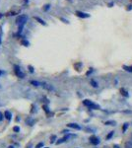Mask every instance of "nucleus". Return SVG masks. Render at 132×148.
I'll list each match as a JSON object with an SVG mask.
<instances>
[{
    "mask_svg": "<svg viewBox=\"0 0 132 148\" xmlns=\"http://www.w3.org/2000/svg\"><path fill=\"white\" fill-rule=\"evenodd\" d=\"M27 20H28V17H27L26 15H20L19 17H17L16 23H17V25L19 26V33L22 32V30H23V28H24V25L26 24Z\"/></svg>",
    "mask_w": 132,
    "mask_h": 148,
    "instance_id": "1",
    "label": "nucleus"
},
{
    "mask_svg": "<svg viewBox=\"0 0 132 148\" xmlns=\"http://www.w3.org/2000/svg\"><path fill=\"white\" fill-rule=\"evenodd\" d=\"M83 104L85 105L86 107H88V108H90V109H93V110H99V109H100V106L96 105L95 103H93V102L90 101V100H84V101H83Z\"/></svg>",
    "mask_w": 132,
    "mask_h": 148,
    "instance_id": "2",
    "label": "nucleus"
},
{
    "mask_svg": "<svg viewBox=\"0 0 132 148\" xmlns=\"http://www.w3.org/2000/svg\"><path fill=\"white\" fill-rule=\"evenodd\" d=\"M14 71H15V74H16L18 77H20V78H24V77H25V74H24V72L21 70L20 66L15 65L14 66Z\"/></svg>",
    "mask_w": 132,
    "mask_h": 148,
    "instance_id": "3",
    "label": "nucleus"
},
{
    "mask_svg": "<svg viewBox=\"0 0 132 148\" xmlns=\"http://www.w3.org/2000/svg\"><path fill=\"white\" fill-rule=\"evenodd\" d=\"M90 142L93 144V145H98L100 143V138L95 136V135H93V136L90 137Z\"/></svg>",
    "mask_w": 132,
    "mask_h": 148,
    "instance_id": "4",
    "label": "nucleus"
},
{
    "mask_svg": "<svg viewBox=\"0 0 132 148\" xmlns=\"http://www.w3.org/2000/svg\"><path fill=\"white\" fill-rule=\"evenodd\" d=\"M75 14L80 18H89L90 17V14L85 13V12H81V11H76Z\"/></svg>",
    "mask_w": 132,
    "mask_h": 148,
    "instance_id": "5",
    "label": "nucleus"
},
{
    "mask_svg": "<svg viewBox=\"0 0 132 148\" xmlns=\"http://www.w3.org/2000/svg\"><path fill=\"white\" fill-rule=\"evenodd\" d=\"M71 137H74V135L68 134V135H66L65 137H63V138H61V139H59V140L56 142V144H60V143H62V142H65L67 139H69V138H71Z\"/></svg>",
    "mask_w": 132,
    "mask_h": 148,
    "instance_id": "6",
    "label": "nucleus"
},
{
    "mask_svg": "<svg viewBox=\"0 0 132 148\" xmlns=\"http://www.w3.org/2000/svg\"><path fill=\"white\" fill-rule=\"evenodd\" d=\"M68 127H71V128H74V129H81V126L79 125H77V123H68L67 125Z\"/></svg>",
    "mask_w": 132,
    "mask_h": 148,
    "instance_id": "7",
    "label": "nucleus"
},
{
    "mask_svg": "<svg viewBox=\"0 0 132 148\" xmlns=\"http://www.w3.org/2000/svg\"><path fill=\"white\" fill-rule=\"evenodd\" d=\"M42 87H43V88L46 89V90H53L52 86H50L49 84H47V83H45V82H42Z\"/></svg>",
    "mask_w": 132,
    "mask_h": 148,
    "instance_id": "8",
    "label": "nucleus"
},
{
    "mask_svg": "<svg viewBox=\"0 0 132 148\" xmlns=\"http://www.w3.org/2000/svg\"><path fill=\"white\" fill-rule=\"evenodd\" d=\"M4 117L8 119V120H10L11 119V118H12V115H11V113L9 112V111H5V113H4Z\"/></svg>",
    "mask_w": 132,
    "mask_h": 148,
    "instance_id": "9",
    "label": "nucleus"
},
{
    "mask_svg": "<svg viewBox=\"0 0 132 148\" xmlns=\"http://www.w3.org/2000/svg\"><path fill=\"white\" fill-rule=\"evenodd\" d=\"M31 84H33L34 86H42V82L39 81H31Z\"/></svg>",
    "mask_w": 132,
    "mask_h": 148,
    "instance_id": "10",
    "label": "nucleus"
},
{
    "mask_svg": "<svg viewBox=\"0 0 132 148\" xmlns=\"http://www.w3.org/2000/svg\"><path fill=\"white\" fill-rule=\"evenodd\" d=\"M124 148H132V142L131 141H127L124 145Z\"/></svg>",
    "mask_w": 132,
    "mask_h": 148,
    "instance_id": "11",
    "label": "nucleus"
},
{
    "mask_svg": "<svg viewBox=\"0 0 132 148\" xmlns=\"http://www.w3.org/2000/svg\"><path fill=\"white\" fill-rule=\"evenodd\" d=\"M35 19L37 20V21H39V23H41V24H42V25H46V23H45L43 20H42L41 18H39V17H35Z\"/></svg>",
    "mask_w": 132,
    "mask_h": 148,
    "instance_id": "12",
    "label": "nucleus"
},
{
    "mask_svg": "<svg viewBox=\"0 0 132 148\" xmlns=\"http://www.w3.org/2000/svg\"><path fill=\"white\" fill-rule=\"evenodd\" d=\"M123 69H125L126 71L132 72V66H126V65H124V66H123Z\"/></svg>",
    "mask_w": 132,
    "mask_h": 148,
    "instance_id": "13",
    "label": "nucleus"
},
{
    "mask_svg": "<svg viewBox=\"0 0 132 148\" xmlns=\"http://www.w3.org/2000/svg\"><path fill=\"white\" fill-rule=\"evenodd\" d=\"M91 84L93 85V87H95V88H97V87H98V83L96 82L95 80H91Z\"/></svg>",
    "mask_w": 132,
    "mask_h": 148,
    "instance_id": "14",
    "label": "nucleus"
},
{
    "mask_svg": "<svg viewBox=\"0 0 132 148\" xmlns=\"http://www.w3.org/2000/svg\"><path fill=\"white\" fill-rule=\"evenodd\" d=\"M26 122H28L30 126H33V125H34V120H33L32 118H28V119L26 120Z\"/></svg>",
    "mask_w": 132,
    "mask_h": 148,
    "instance_id": "15",
    "label": "nucleus"
},
{
    "mask_svg": "<svg viewBox=\"0 0 132 148\" xmlns=\"http://www.w3.org/2000/svg\"><path fill=\"white\" fill-rule=\"evenodd\" d=\"M105 125H106V126H107V125L114 126V125H115V122H114V121H106V122H105Z\"/></svg>",
    "mask_w": 132,
    "mask_h": 148,
    "instance_id": "16",
    "label": "nucleus"
},
{
    "mask_svg": "<svg viewBox=\"0 0 132 148\" xmlns=\"http://www.w3.org/2000/svg\"><path fill=\"white\" fill-rule=\"evenodd\" d=\"M22 44H24L25 46H28L29 45V42L28 41H22Z\"/></svg>",
    "mask_w": 132,
    "mask_h": 148,
    "instance_id": "17",
    "label": "nucleus"
},
{
    "mask_svg": "<svg viewBox=\"0 0 132 148\" xmlns=\"http://www.w3.org/2000/svg\"><path fill=\"white\" fill-rule=\"evenodd\" d=\"M43 146V142H40L37 146H35V148H41V147H42Z\"/></svg>",
    "mask_w": 132,
    "mask_h": 148,
    "instance_id": "18",
    "label": "nucleus"
},
{
    "mask_svg": "<svg viewBox=\"0 0 132 148\" xmlns=\"http://www.w3.org/2000/svg\"><path fill=\"white\" fill-rule=\"evenodd\" d=\"M112 134H113V131H111V133H110V134L106 136V140H107V139H110V138L112 136Z\"/></svg>",
    "mask_w": 132,
    "mask_h": 148,
    "instance_id": "19",
    "label": "nucleus"
},
{
    "mask_svg": "<svg viewBox=\"0 0 132 148\" xmlns=\"http://www.w3.org/2000/svg\"><path fill=\"white\" fill-rule=\"evenodd\" d=\"M13 130L16 131V132H18V131H20V127H19V126H15V127L13 128Z\"/></svg>",
    "mask_w": 132,
    "mask_h": 148,
    "instance_id": "20",
    "label": "nucleus"
},
{
    "mask_svg": "<svg viewBox=\"0 0 132 148\" xmlns=\"http://www.w3.org/2000/svg\"><path fill=\"white\" fill-rule=\"evenodd\" d=\"M49 7H50V5H49V4H47V5H45V7H44L43 9L46 11V10H49Z\"/></svg>",
    "mask_w": 132,
    "mask_h": 148,
    "instance_id": "21",
    "label": "nucleus"
},
{
    "mask_svg": "<svg viewBox=\"0 0 132 148\" xmlns=\"http://www.w3.org/2000/svg\"><path fill=\"white\" fill-rule=\"evenodd\" d=\"M3 119V114L1 113V112H0V121H1Z\"/></svg>",
    "mask_w": 132,
    "mask_h": 148,
    "instance_id": "22",
    "label": "nucleus"
},
{
    "mask_svg": "<svg viewBox=\"0 0 132 148\" xmlns=\"http://www.w3.org/2000/svg\"><path fill=\"white\" fill-rule=\"evenodd\" d=\"M127 126H128V125H127V123H125V126H124V128H122V130H123V132H124V131L126 130V128H127Z\"/></svg>",
    "mask_w": 132,
    "mask_h": 148,
    "instance_id": "23",
    "label": "nucleus"
},
{
    "mask_svg": "<svg viewBox=\"0 0 132 148\" xmlns=\"http://www.w3.org/2000/svg\"><path fill=\"white\" fill-rule=\"evenodd\" d=\"M113 148H121V147L119 146L118 144H115V145H113Z\"/></svg>",
    "mask_w": 132,
    "mask_h": 148,
    "instance_id": "24",
    "label": "nucleus"
},
{
    "mask_svg": "<svg viewBox=\"0 0 132 148\" xmlns=\"http://www.w3.org/2000/svg\"><path fill=\"white\" fill-rule=\"evenodd\" d=\"M29 68H30V72H31V73H33V72H34V69H33V67H32V66H29Z\"/></svg>",
    "mask_w": 132,
    "mask_h": 148,
    "instance_id": "25",
    "label": "nucleus"
},
{
    "mask_svg": "<svg viewBox=\"0 0 132 148\" xmlns=\"http://www.w3.org/2000/svg\"><path fill=\"white\" fill-rule=\"evenodd\" d=\"M132 9V5H128V7H127V10H131Z\"/></svg>",
    "mask_w": 132,
    "mask_h": 148,
    "instance_id": "26",
    "label": "nucleus"
},
{
    "mask_svg": "<svg viewBox=\"0 0 132 148\" xmlns=\"http://www.w3.org/2000/svg\"><path fill=\"white\" fill-rule=\"evenodd\" d=\"M9 148H14V147H13V146H10V147H9Z\"/></svg>",
    "mask_w": 132,
    "mask_h": 148,
    "instance_id": "27",
    "label": "nucleus"
},
{
    "mask_svg": "<svg viewBox=\"0 0 132 148\" xmlns=\"http://www.w3.org/2000/svg\"><path fill=\"white\" fill-rule=\"evenodd\" d=\"M0 44H1V38H0Z\"/></svg>",
    "mask_w": 132,
    "mask_h": 148,
    "instance_id": "28",
    "label": "nucleus"
},
{
    "mask_svg": "<svg viewBox=\"0 0 132 148\" xmlns=\"http://www.w3.org/2000/svg\"><path fill=\"white\" fill-rule=\"evenodd\" d=\"M131 142H132V135H131Z\"/></svg>",
    "mask_w": 132,
    "mask_h": 148,
    "instance_id": "29",
    "label": "nucleus"
},
{
    "mask_svg": "<svg viewBox=\"0 0 132 148\" xmlns=\"http://www.w3.org/2000/svg\"><path fill=\"white\" fill-rule=\"evenodd\" d=\"M104 148H107V147H106V146H104Z\"/></svg>",
    "mask_w": 132,
    "mask_h": 148,
    "instance_id": "30",
    "label": "nucleus"
},
{
    "mask_svg": "<svg viewBox=\"0 0 132 148\" xmlns=\"http://www.w3.org/2000/svg\"><path fill=\"white\" fill-rule=\"evenodd\" d=\"M1 73H2V72H1V71H0V74H1Z\"/></svg>",
    "mask_w": 132,
    "mask_h": 148,
    "instance_id": "31",
    "label": "nucleus"
},
{
    "mask_svg": "<svg viewBox=\"0 0 132 148\" xmlns=\"http://www.w3.org/2000/svg\"><path fill=\"white\" fill-rule=\"evenodd\" d=\"M44 148H49V147H44Z\"/></svg>",
    "mask_w": 132,
    "mask_h": 148,
    "instance_id": "32",
    "label": "nucleus"
}]
</instances>
